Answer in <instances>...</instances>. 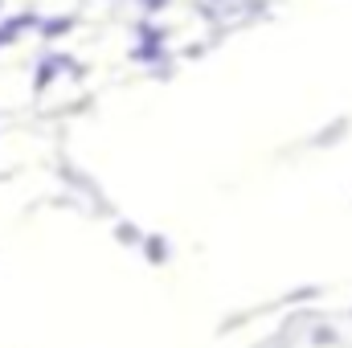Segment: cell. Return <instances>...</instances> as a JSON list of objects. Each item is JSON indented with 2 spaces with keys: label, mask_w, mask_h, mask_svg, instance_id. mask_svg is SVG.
<instances>
[{
  "label": "cell",
  "mask_w": 352,
  "mask_h": 348,
  "mask_svg": "<svg viewBox=\"0 0 352 348\" xmlns=\"http://www.w3.org/2000/svg\"><path fill=\"white\" fill-rule=\"evenodd\" d=\"M70 29H74V17H50V21H41V25H37V33H41V37H66Z\"/></svg>",
  "instance_id": "obj_1"
},
{
  "label": "cell",
  "mask_w": 352,
  "mask_h": 348,
  "mask_svg": "<svg viewBox=\"0 0 352 348\" xmlns=\"http://www.w3.org/2000/svg\"><path fill=\"white\" fill-rule=\"evenodd\" d=\"M0 45H4V37H0Z\"/></svg>",
  "instance_id": "obj_2"
}]
</instances>
